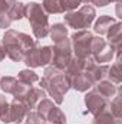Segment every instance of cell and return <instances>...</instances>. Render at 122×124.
Instances as JSON below:
<instances>
[{"instance_id":"1","label":"cell","mask_w":122,"mask_h":124,"mask_svg":"<svg viewBox=\"0 0 122 124\" xmlns=\"http://www.w3.org/2000/svg\"><path fill=\"white\" fill-rule=\"evenodd\" d=\"M34 45L36 40L30 35L14 29H7L1 39V46L4 48L6 56H9L13 62H23Z\"/></svg>"},{"instance_id":"2","label":"cell","mask_w":122,"mask_h":124,"mask_svg":"<svg viewBox=\"0 0 122 124\" xmlns=\"http://www.w3.org/2000/svg\"><path fill=\"white\" fill-rule=\"evenodd\" d=\"M40 88L47 91L56 104L63 102V97L70 90V82L65 71H61L55 66H46L43 77L40 79Z\"/></svg>"},{"instance_id":"3","label":"cell","mask_w":122,"mask_h":124,"mask_svg":"<svg viewBox=\"0 0 122 124\" xmlns=\"http://www.w3.org/2000/svg\"><path fill=\"white\" fill-rule=\"evenodd\" d=\"M25 17H27L36 39H45L49 35V31H50L49 16L43 10L40 3H36V1L26 3L25 4Z\"/></svg>"},{"instance_id":"4","label":"cell","mask_w":122,"mask_h":124,"mask_svg":"<svg viewBox=\"0 0 122 124\" xmlns=\"http://www.w3.org/2000/svg\"><path fill=\"white\" fill-rule=\"evenodd\" d=\"M63 17H65V25L68 28H72L75 31H83L92 25V22L96 17V12L93 6L85 4L79 10L66 12Z\"/></svg>"},{"instance_id":"5","label":"cell","mask_w":122,"mask_h":124,"mask_svg":"<svg viewBox=\"0 0 122 124\" xmlns=\"http://www.w3.org/2000/svg\"><path fill=\"white\" fill-rule=\"evenodd\" d=\"M93 33L89 29L75 32L70 36V45H72V54L76 58L86 59L91 56V40Z\"/></svg>"},{"instance_id":"6","label":"cell","mask_w":122,"mask_h":124,"mask_svg":"<svg viewBox=\"0 0 122 124\" xmlns=\"http://www.w3.org/2000/svg\"><path fill=\"white\" fill-rule=\"evenodd\" d=\"M73 54H72V45H70V39L65 38L59 42L55 43L53 46V59H52V66L65 71L66 66L69 65V62L72 59Z\"/></svg>"},{"instance_id":"7","label":"cell","mask_w":122,"mask_h":124,"mask_svg":"<svg viewBox=\"0 0 122 124\" xmlns=\"http://www.w3.org/2000/svg\"><path fill=\"white\" fill-rule=\"evenodd\" d=\"M29 111H30V110L27 108V105L25 104L23 100L13 98V101L9 104L7 110L0 116V120H1L3 123L20 124L22 121H25V117H26V114H27Z\"/></svg>"},{"instance_id":"8","label":"cell","mask_w":122,"mask_h":124,"mask_svg":"<svg viewBox=\"0 0 122 124\" xmlns=\"http://www.w3.org/2000/svg\"><path fill=\"white\" fill-rule=\"evenodd\" d=\"M108 102H109V100H106L103 95H101V94L98 93L96 88L91 90L89 93L85 95V105H86L88 111H89L91 114H93V116H95L96 113L102 111V110L108 105Z\"/></svg>"},{"instance_id":"9","label":"cell","mask_w":122,"mask_h":124,"mask_svg":"<svg viewBox=\"0 0 122 124\" xmlns=\"http://www.w3.org/2000/svg\"><path fill=\"white\" fill-rule=\"evenodd\" d=\"M69 82H70V88H73L75 91L78 93H86L89 88H92L95 84L91 79V77L83 71L78 75H73L69 78Z\"/></svg>"},{"instance_id":"10","label":"cell","mask_w":122,"mask_h":124,"mask_svg":"<svg viewBox=\"0 0 122 124\" xmlns=\"http://www.w3.org/2000/svg\"><path fill=\"white\" fill-rule=\"evenodd\" d=\"M92 124H121V118L114 116V113L106 105L102 111H99L93 116Z\"/></svg>"},{"instance_id":"11","label":"cell","mask_w":122,"mask_h":124,"mask_svg":"<svg viewBox=\"0 0 122 124\" xmlns=\"http://www.w3.org/2000/svg\"><path fill=\"white\" fill-rule=\"evenodd\" d=\"M95 88L98 90V93L101 94V95H103L106 100H112L115 97V94L118 93V87L114 82H111L109 79H106V78L102 79V81H99V82H96Z\"/></svg>"},{"instance_id":"12","label":"cell","mask_w":122,"mask_h":124,"mask_svg":"<svg viewBox=\"0 0 122 124\" xmlns=\"http://www.w3.org/2000/svg\"><path fill=\"white\" fill-rule=\"evenodd\" d=\"M118 20L116 19H114L112 16H106V15H103V16H99V19L95 22V25H93V31L98 33V36H101V35H106L108 31L116 23Z\"/></svg>"},{"instance_id":"13","label":"cell","mask_w":122,"mask_h":124,"mask_svg":"<svg viewBox=\"0 0 122 124\" xmlns=\"http://www.w3.org/2000/svg\"><path fill=\"white\" fill-rule=\"evenodd\" d=\"M45 97H46V94H45V91H43L42 88H33V87H32L30 90H29V93L26 94V97L23 98V101H25V104L27 105V108L32 110V108H36L37 102H39L40 100H43Z\"/></svg>"},{"instance_id":"14","label":"cell","mask_w":122,"mask_h":124,"mask_svg":"<svg viewBox=\"0 0 122 124\" xmlns=\"http://www.w3.org/2000/svg\"><path fill=\"white\" fill-rule=\"evenodd\" d=\"M106 38H108V43H111L115 49L121 48V42H122V25L121 22H116L106 33Z\"/></svg>"},{"instance_id":"15","label":"cell","mask_w":122,"mask_h":124,"mask_svg":"<svg viewBox=\"0 0 122 124\" xmlns=\"http://www.w3.org/2000/svg\"><path fill=\"white\" fill-rule=\"evenodd\" d=\"M115 52H116V49L111 43L106 42L105 48L102 51H99L96 55H93L92 58H93V61L96 62V63H105V62H111L115 58Z\"/></svg>"},{"instance_id":"16","label":"cell","mask_w":122,"mask_h":124,"mask_svg":"<svg viewBox=\"0 0 122 124\" xmlns=\"http://www.w3.org/2000/svg\"><path fill=\"white\" fill-rule=\"evenodd\" d=\"M25 63L29 68H40L42 66V61H40V45L36 40V45L32 48V51H29V54L25 58Z\"/></svg>"},{"instance_id":"17","label":"cell","mask_w":122,"mask_h":124,"mask_svg":"<svg viewBox=\"0 0 122 124\" xmlns=\"http://www.w3.org/2000/svg\"><path fill=\"white\" fill-rule=\"evenodd\" d=\"M45 118H46V121H50L52 124H66V121H68L65 113L62 111L59 107H56L55 104L45 114Z\"/></svg>"},{"instance_id":"18","label":"cell","mask_w":122,"mask_h":124,"mask_svg":"<svg viewBox=\"0 0 122 124\" xmlns=\"http://www.w3.org/2000/svg\"><path fill=\"white\" fill-rule=\"evenodd\" d=\"M106 79L114 82L115 85H119L122 81V71H121V61H115L112 65H109L106 72Z\"/></svg>"},{"instance_id":"19","label":"cell","mask_w":122,"mask_h":124,"mask_svg":"<svg viewBox=\"0 0 122 124\" xmlns=\"http://www.w3.org/2000/svg\"><path fill=\"white\" fill-rule=\"evenodd\" d=\"M49 35L52 38V40L56 43L62 39L68 38V26L65 23H55L50 26V31H49Z\"/></svg>"},{"instance_id":"20","label":"cell","mask_w":122,"mask_h":124,"mask_svg":"<svg viewBox=\"0 0 122 124\" xmlns=\"http://www.w3.org/2000/svg\"><path fill=\"white\" fill-rule=\"evenodd\" d=\"M42 7L47 15H58V13H65L62 0H43Z\"/></svg>"},{"instance_id":"21","label":"cell","mask_w":122,"mask_h":124,"mask_svg":"<svg viewBox=\"0 0 122 124\" xmlns=\"http://www.w3.org/2000/svg\"><path fill=\"white\" fill-rule=\"evenodd\" d=\"M17 81H20V82H23L26 85H33L34 82L39 81V75L30 68L29 69H22L19 72V75H17Z\"/></svg>"},{"instance_id":"22","label":"cell","mask_w":122,"mask_h":124,"mask_svg":"<svg viewBox=\"0 0 122 124\" xmlns=\"http://www.w3.org/2000/svg\"><path fill=\"white\" fill-rule=\"evenodd\" d=\"M16 85H17V78L16 77H10V75H6V77H1L0 78V88L1 91L7 94H13L16 90Z\"/></svg>"},{"instance_id":"23","label":"cell","mask_w":122,"mask_h":124,"mask_svg":"<svg viewBox=\"0 0 122 124\" xmlns=\"http://www.w3.org/2000/svg\"><path fill=\"white\" fill-rule=\"evenodd\" d=\"M53 59V46L45 45L40 46V61H42V66H46L49 63H52Z\"/></svg>"},{"instance_id":"24","label":"cell","mask_w":122,"mask_h":124,"mask_svg":"<svg viewBox=\"0 0 122 124\" xmlns=\"http://www.w3.org/2000/svg\"><path fill=\"white\" fill-rule=\"evenodd\" d=\"M25 123L26 124H46L47 121H46V118H45L40 113L30 110V111L26 114V117H25Z\"/></svg>"},{"instance_id":"25","label":"cell","mask_w":122,"mask_h":124,"mask_svg":"<svg viewBox=\"0 0 122 124\" xmlns=\"http://www.w3.org/2000/svg\"><path fill=\"white\" fill-rule=\"evenodd\" d=\"M25 4L26 3H22V1H16V4L13 6L12 12H10V17L13 22L16 20H22L25 17Z\"/></svg>"},{"instance_id":"26","label":"cell","mask_w":122,"mask_h":124,"mask_svg":"<svg viewBox=\"0 0 122 124\" xmlns=\"http://www.w3.org/2000/svg\"><path fill=\"white\" fill-rule=\"evenodd\" d=\"M32 88V85H26V84H23V82H20V81H17V85H16V90H14V98H17V100H23L25 97H26V94L29 93V90Z\"/></svg>"},{"instance_id":"27","label":"cell","mask_w":122,"mask_h":124,"mask_svg":"<svg viewBox=\"0 0 122 124\" xmlns=\"http://www.w3.org/2000/svg\"><path fill=\"white\" fill-rule=\"evenodd\" d=\"M17 0H0V15H10Z\"/></svg>"},{"instance_id":"28","label":"cell","mask_w":122,"mask_h":124,"mask_svg":"<svg viewBox=\"0 0 122 124\" xmlns=\"http://www.w3.org/2000/svg\"><path fill=\"white\" fill-rule=\"evenodd\" d=\"M62 4H63V10L66 13V12L76 10L82 4V0H62Z\"/></svg>"},{"instance_id":"29","label":"cell","mask_w":122,"mask_h":124,"mask_svg":"<svg viewBox=\"0 0 122 124\" xmlns=\"http://www.w3.org/2000/svg\"><path fill=\"white\" fill-rule=\"evenodd\" d=\"M12 17L10 15H0V29H7L12 25Z\"/></svg>"},{"instance_id":"30","label":"cell","mask_w":122,"mask_h":124,"mask_svg":"<svg viewBox=\"0 0 122 124\" xmlns=\"http://www.w3.org/2000/svg\"><path fill=\"white\" fill-rule=\"evenodd\" d=\"M7 107H9V102H7V98L4 97V95H1L0 94V116L7 110Z\"/></svg>"},{"instance_id":"31","label":"cell","mask_w":122,"mask_h":124,"mask_svg":"<svg viewBox=\"0 0 122 124\" xmlns=\"http://www.w3.org/2000/svg\"><path fill=\"white\" fill-rule=\"evenodd\" d=\"M114 0H91V4H95L98 7H105L108 4H111Z\"/></svg>"},{"instance_id":"32","label":"cell","mask_w":122,"mask_h":124,"mask_svg":"<svg viewBox=\"0 0 122 124\" xmlns=\"http://www.w3.org/2000/svg\"><path fill=\"white\" fill-rule=\"evenodd\" d=\"M4 58H6V52H4V48L0 45V62L4 61Z\"/></svg>"},{"instance_id":"33","label":"cell","mask_w":122,"mask_h":124,"mask_svg":"<svg viewBox=\"0 0 122 124\" xmlns=\"http://www.w3.org/2000/svg\"><path fill=\"white\" fill-rule=\"evenodd\" d=\"M114 1H116V3H119V1H121V0H114Z\"/></svg>"}]
</instances>
